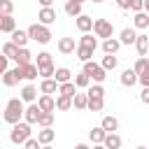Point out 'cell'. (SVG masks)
I'll return each instance as SVG.
<instances>
[{
    "label": "cell",
    "mask_w": 149,
    "mask_h": 149,
    "mask_svg": "<svg viewBox=\"0 0 149 149\" xmlns=\"http://www.w3.org/2000/svg\"><path fill=\"white\" fill-rule=\"evenodd\" d=\"M26 114V107H23V100L21 98H12L9 102H7V107H5V121L7 123H19V119Z\"/></svg>",
    "instance_id": "cell-1"
},
{
    "label": "cell",
    "mask_w": 149,
    "mask_h": 149,
    "mask_svg": "<svg viewBox=\"0 0 149 149\" xmlns=\"http://www.w3.org/2000/svg\"><path fill=\"white\" fill-rule=\"evenodd\" d=\"M9 140L14 142V144H21V142H28L30 140V123L28 121H19V123H14V128H12V133H9Z\"/></svg>",
    "instance_id": "cell-2"
},
{
    "label": "cell",
    "mask_w": 149,
    "mask_h": 149,
    "mask_svg": "<svg viewBox=\"0 0 149 149\" xmlns=\"http://www.w3.org/2000/svg\"><path fill=\"white\" fill-rule=\"evenodd\" d=\"M28 35H30V40H35V42H40V44H47V42L51 40V30H49L47 26H42V23H33V26L28 28Z\"/></svg>",
    "instance_id": "cell-3"
},
{
    "label": "cell",
    "mask_w": 149,
    "mask_h": 149,
    "mask_svg": "<svg viewBox=\"0 0 149 149\" xmlns=\"http://www.w3.org/2000/svg\"><path fill=\"white\" fill-rule=\"evenodd\" d=\"M84 72L95 81V84H100V81H105V77H107V70L102 68V65H98V63H93V61H88V63H84Z\"/></svg>",
    "instance_id": "cell-4"
},
{
    "label": "cell",
    "mask_w": 149,
    "mask_h": 149,
    "mask_svg": "<svg viewBox=\"0 0 149 149\" xmlns=\"http://www.w3.org/2000/svg\"><path fill=\"white\" fill-rule=\"evenodd\" d=\"M93 30H95V35H98V37L109 40V37H112V33H114V26H112V21H107V19H95Z\"/></svg>",
    "instance_id": "cell-5"
},
{
    "label": "cell",
    "mask_w": 149,
    "mask_h": 149,
    "mask_svg": "<svg viewBox=\"0 0 149 149\" xmlns=\"http://www.w3.org/2000/svg\"><path fill=\"white\" fill-rule=\"evenodd\" d=\"M40 116H42V109H40V105H37V102H33V105H28V107H26L23 119H26L28 123H37V121H40Z\"/></svg>",
    "instance_id": "cell-6"
},
{
    "label": "cell",
    "mask_w": 149,
    "mask_h": 149,
    "mask_svg": "<svg viewBox=\"0 0 149 149\" xmlns=\"http://www.w3.org/2000/svg\"><path fill=\"white\" fill-rule=\"evenodd\" d=\"M37 19L42 21V26H49V23H54V21H56V12H54L51 7H42V9H40V14H37Z\"/></svg>",
    "instance_id": "cell-7"
},
{
    "label": "cell",
    "mask_w": 149,
    "mask_h": 149,
    "mask_svg": "<svg viewBox=\"0 0 149 149\" xmlns=\"http://www.w3.org/2000/svg\"><path fill=\"white\" fill-rule=\"evenodd\" d=\"M135 81H140V74H137L133 68H128V70L121 72V84H123V86H133Z\"/></svg>",
    "instance_id": "cell-8"
},
{
    "label": "cell",
    "mask_w": 149,
    "mask_h": 149,
    "mask_svg": "<svg viewBox=\"0 0 149 149\" xmlns=\"http://www.w3.org/2000/svg\"><path fill=\"white\" fill-rule=\"evenodd\" d=\"M40 91H42L44 95H51V93H56V91H61V84H58L56 79H44V81L40 84Z\"/></svg>",
    "instance_id": "cell-9"
},
{
    "label": "cell",
    "mask_w": 149,
    "mask_h": 149,
    "mask_svg": "<svg viewBox=\"0 0 149 149\" xmlns=\"http://www.w3.org/2000/svg\"><path fill=\"white\" fill-rule=\"evenodd\" d=\"M95 26V21L91 19V16H86V14H81V16H77V28L81 30V33H88L91 28Z\"/></svg>",
    "instance_id": "cell-10"
},
{
    "label": "cell",
    "mask_w": 149,
    "mask_h": 149,
    "mask_svg": "<svg viewBox=\"0 0 149 149\" xmlns=\"http://www.w3.org/2000/svg\"><path fill=\"white\" fill-rule=\"evenodd\" d=\"M37 105H40L42 112H54V109H56V100H54L51 95H40Z\"/></svg>",
    "instance_id": "cell-11"
},
{
    "label": "cell",
    "mask_w": 149,
    "mask_h": 149,
    "mask_svg": "<svg viewBox=\"0 0 149 149\" xmlns=\"http://www.w3.org/2000/svg\"><path fill=\"white\" fill-rule=\"evenodd\" d=\"M107 135H109V133H107L102 126H100V128H93V130L88 133V137H91V142H93V144H102Z\"/></svg>",
    "instance_id": "cell-12"
},
{
    "label": "cell",
    "mask_w": 149,
    "mask_h": 149,
    "mask_svg": "<svg viewBox=\"0 0 149 149\" xmlns=\"http://www.w3.org/2000/svg\"><path fill=\"white\" fill-rule=\"evenodd\" d=\"M65 14H70V16H81V2H77V0H68L65 2Z\"/></svg>",
    "instance_id": "cell-13"
},
{
    "label": "cell",
    "mask_w": 149,
    "mask_h": 149,
    "mask_svg": "<svg viewBox=\"0 0 149 149\" xmlns=\"http://www.w3.org/2000/svg\"><path fill=\"white\" fill-rule=\"evenodd\" d=\"M28 40H30L28 30H14V33H12V42H14L16 47H26Z\"/></svg>",
    "instance_id": "cell-14"
},
{
    "label": "cell",
    "mask_w": 149,
    "mask_h": 149,
    "mask_svg": "<svg viewBox=\"0 0 149 149\" xmlns=\"http://www.w3.org/2000/svg\"><path fill=\"white\" fill-rule=\"evenodd\" d=\"M119 47H121V40H114V37H109V40L102 42V51L105 54H112V56L119 51Z\"/></svg>",
    "instance_id": "cell-15"
},
{
    "label": "cell",
    "mask_w": 149,
    "mask_h": 149,
    "mask_svg": "<svg viewBox=\"0 0 149 149\" xmlns=\"http://www.w3.org/2000/svg\"><path fill=\"white\" fill-rule=\"evenodd\" d=\"M137 42V33L133 28H123L121 30V44H135Z\"/></svg>",
    "instance_id": "cell-16"
},
{
    "label": "cell",
    "mask_w": 149,
    "mask_h": 149,
    "mask_svg": "<svg viewBox=\"0 0 149 149\" xmlns=\"http://www.w3.org/2000/svg\"><path fill=\"white\" fill-rule=\"evenodd\" d=\"M58 51H61V54H72V51H74V40H72V37H61Z\"/></svg>",
    "instance_id": "cell-17"
},
{
    "label": "cell",
    "mask_w": 149,
    "mask_h": 149,
    "mask_svg": "<svg viewBox=\"0 0 149 149\" xmlns=\"http://www.w3.org/2000/svg\"><path fill=\"white\" fill-rule=\"evenodd\" d=\"M37 98V88L33 86V84H28V86H23L21 88V100H26V102H33Z\"/></svg>",
    "instance_id": "cell-18"
},
{
    "label": "cell",
    "mask_w": 149,
    "mask_h": 149,
    "mask_svg": "<svg viewBox=\"0 0 149 149\" xmlns=\"http://www.w3.org/2000/svg\"><path fill=\"white\" fill-rule=\"evenodd\" d=\"M0 30L2 33H14L16 30V23L12 16H0Z\"/></svg>",
    "instance_id": "cell-19"
},
{
    "label": "cell",
    "mask_w": 149,
    "mask_h": 149,
    "mask_svg": "<svg viewBox=\"0 0 149 149\" xmlns=\"http://www.w3.org/2000/svg\"><path fill=\"white\" fill-rule=\"evenodd\" d=\"M135 47H137V54H140V58H142V56L147 54V49H149V35H137Z\"/></svg>",
    "instance_id": "cell-20"
},
{
    "label": "cell",
    "mask_w": 149,
    "mask_h": 149,
    "mask_svg": "<svg viewBox=\"0 0 149 149\" xmlns=\"http://www.w3.org/2000/svg\"><path fill=\"white\" fill-rule=\"evenodd\" d=\"M93 51H95V49L79 44V47H77V58H79V61H84V63H88V61H91V56H93Z\"/></svg>",
    "instance_id": "cell-21"
},
{
    "label": "cell",
    "mask_w": 149,
    "mask_h": 149,
    "mask_svg": "<svg viewBox=\"0 0 149 149\" xmlns=\"http://www.w3.org/2000/svg\"><path fill=\"white\" fill-rule=\"evenodd\" d=\"M30 58H33V54H30V51H28L26 47H21L14 61H16V65H28V63H30Z\"/></svg>",
    "instance_id": "cell-22"
},
{
    "label": "cell",
    "mask_w": 149,
    "mask_h": 149,
    "mask_svg": "<svg viewBox=\"0 0 149 149\" xmlns=\"http://www.w3.org/2000/svg\"><path fill=\"white\" fill-rule=\"evenodd\" d=\"M107 149H121V137L116 135V133H109L107 137H105V142H102Z\"/></svg>",
    "instance_id": "cell-23"
},
{
    "label": "cell",
    "mask_w": 149,
    "mask_h": 149,
    "mask_svg": "<svg viewBox=\"0 0 149 149\" xmlns=\"http://www.w3.org/2000/svg\"><path fill=\"white\" fill-rule=\"evenodd\" d=\"M61 95H68V98H74L77 95V84L74 81H68V84H61Z\"/></svg>",
    "instance_id": "cell-24"
},
{
    "label": "cell",
    "mask_w": 149,
    "mask_h": 149,
    "mask_svg": "<svg viewBox=\"0 0 149 149\" xmlns=\"http://www.w3.org/2000/svg\"><path fill=\"white\" fill-rule=\"evenodd\" d=\"M37 74H40V68L37 65H33V63L23 65V79H37Z\"/></svg>",
    "instance_id": "cell-25"
},
{
    "label": "cell",
    "mask_w": 149,
    "mask_h": 149,
    "mask_svg": "<svg viewBox=\"0 0 149 149\" xmlns=\"http://www.w3.org/2000/svg\"><path fill=\"white\" fill-rule=\"evenodd\" d=\"M54 77H56V81H58V84H68V81H70V77H72V72H70L68 68H58Z\"/></svg>",
    "instance_id": "cell-26"
},
{
    "label": "cell",
    "mask_w": 149,
    "mask_h": 149,
    "mask_svg": "<svg viewBox=\"0 0 149 149\" xmlns=\"http://www.w3.org/2000/svg\"><path fill=\"white\" fill-rule=\"evenodd\" d=\"M133 23H135V28H147V26H149V14L137 12V14L133 16Z\"/></svg>",
    "instance_id": "cell-27"
},
{
    "label": "cell",
    "mask_w": 149,
    "mask_h": 149,
    "mask_svg": "<svg viewBox=\"0 0 149 149\" xmlns=\"http://www.w3.org/2000/svg\"><path fill=\"white\" fill-rule=\"evenodd\" d=\"M19 49H21V47H16L14 42H7V44L2 47V54H5L7 58H12V61H14V58H16V54H19Z\"/></svg>",
    "instance_id": "cell-28"
},
{
    "label": "cell",
    "mask_w": 149,
    "mask_h": 149,
    "mask_svg": "<svg viewBox=\"0 0 149 149\" xmlns=\"http://www.w3.org/2000/svg\"><path fill=\"white\" fill-rule=\"evenodd\" d=\"M19 81V74L14 72V70H7V72H2V84L5 86H14Z\"/></svg>",
    "instance_id": "cell-29"
},
{
    "label": "cell",
    "mask_w": 149,
    "mask_h": 149,
    "mask_svg": "<svg viewBox=\"0 0 149 149\" xmlns=\"http://www.w3.org/2000/svg\"><path fill=\"white\" fill-rule=\"evenodd\" d=\"M72 100H74V107L77 109H86L88 107V93H77Z\"/></svg>",
    "instance_id": "cell-30"
},
{
    "label": "cell",
    "mask_w": 149,
    "mask_h": 149,
    "mask_svg": "<svg viewBox=\"0 0 149 149\" xmlns=\"http://www.w3.org/2000/svg\"><path fill=\"white\" fill-rule=\"evenodd\" d=\"M54 135H56V133H54L51 128H42V130L37 133V140H40L42 144H49V142L54 140Z\"/></svg>",
    "instance_id": "cell-31"
},
{
    "label": "cell",
    "mask_w": 149,
    "mask_h": 149,
    "mask_svg": "<svg viewBox=\"0 0 149 149\" xmlns=\"http://www.w3.org/2000/svg\"><path fill=\"white\" fill-rule=\"evenodd\" d=\"M102 128H105L107 133H114V130L119 128V121H116L114 116H105V119H102Z\"/></svg>",
    "instance_id": "cell-32"
},
{
    "label": "cell",
    "mask_w": 149,
    "mask_h": 149,
    "mask_svg": "<svg viewBox=\"0 0 149 149\" xmlns=\"http://www.w3.org/2000/svg\"><path fill=\"white\" fill-rule=\"evenodd\" d=\"M102 105H105V102H102V98L88 95V109H91V112H100V109H102Z\"/></svg>",
    "instance_id": "cell-33"
},
{
    "label": "cell",
    "mask_w": 149,
    "mask_h": 149,
    "mask_svg": "<svg viewBox=\"0 0 149 149\" xmlns=\"http://www.w3.org/2000/svg\"><path fill=\"white\" fill-rule=\"evenodd\" d=\"M42 128H51V123H54V112H42V116H40V121H37Z\"/></svg>",
    "instance_id": "cell-34"
},
{
    "label": "cell",
    "mask_w": 149,
    "mask_h": 149,
    "mask_svg": "<svg viewBox=\"0 0 149 149\" xmlns=\"http://www.w3.org/2000/svg\"><path fill=\"white\" fill-rule=\"evenodd\" d=\"M44 65H54V63H51V54H49V51L37 54V68H44Z\"/></svg>",
    "instance_id": "cell-35"
},
{
    "label": "cell",
    "mask_w": 149,
    "mask_h": 149,
    "mask_svg": "<svg viewBox=\"0 0 149 149\" xmlns=\"http://www.w3.org/2000/svg\"><path fill=\"white\" fill-rule=\"evenodd\" d=\"M56 107H58V109H70V107H72V98L58 95V98H56Z\"/></svg>",
    "instance_id": "cell-36"
},
{
    "label": "cell",
    "mask_w": 149,
    "mask_h": 149,
    "mask_svg": "<svg viewBox=\"0 0 149 149\" xmlns=\"http://www.w3.org/2000/svg\"><path fill=\"white\" fill-rule=\"evenodd\" d=\"M79 44H84V47H91V49H95V47H98V42H95V37H93V35H86V33L81 35V40H79Z\"/></svg>",
    "instance_id": "cell-37"
},
{
    "label": "cell",
    "mask_w": 149,
    "mask_h": 149,
    "mask_svg": "<svg viewBox=\"0 0 149 149\" xmlns=\"http://www.w3.org/2000/svg\"><path fill=\"white\" fill-rule=\"evenodd\" d=\"M102 68H105V70H114V68H116V56L107 54V56L102 58Z\"/></svg>",
    "instance_id": "cell-38"
},
{
    "label": "cell",
    "mask_w": 149,
    "mask_h": 149,
    "mask_svg": "<svg viewBox=\"0 0 149 149\" xmlns=\"http://www.w3.org/2000/svg\"><path fill=\"white\" fill-rule=\"evenodd\" d=\"M12 9H14L12 0H0V12H2V16H12Z\"/></svg>",
    "instance_id": "cell-39"
},
{
    "label": "cell",
    "mask_w": 149,
    "mask_h": 149,
    "mask_svg": "<svg viewBox=\"0 0 149 149\" xmlns=\"http://www.w3.org/2000/svg\"><path fill=\"white\" fill-rule=\"evenodd\" d=\"M74 84H77V86H88V84H91V77H88L86 72H79V74L74 77Z\"/></svg>",
    "instance_id": "cell-40"
},
{
    "label": "cell",
    "mask_w": 149,
    "mask_h": 149,
    "mask_svg": "<svg viewBox=\"0 0 149 149\" xmlns=\"http://www.w3.org/2000/svg\"><path fill=\"white\" fill-rule=\"evenodd\" d=\"M40 74H42L44 79H51V77L56 74V70H54V65H44V68H40Z\"/></svg>",
    "instance_id": "cell-41"
},
{
    "label": "cell",
    "mask_w": 149,
    "mask_h": 149,
    "mask_svg": "<svg viewBox=\"0 0 149 149\" xmlns=\"http://www.w3.org/2000/svg\"><path fill=\"white\" fill-rule=\"evenodd\" d=\"M88 95H95V98H102V95H105V88H102L100 84H93V86L88 88Z\"/></svg>",
    "instance_id": "cell-42"
},
{
    "label": "cell",
    "mask_w": 149,
    "mask_h": 149,
    "mask_svg": "<svg viewBox=\"0 0 149 149\" xmlns=\"http://www.w3.org/2000/svg\"><path fill=\"white\" fill-rule=\"evenodd\" d=\"M147 65H149V61H147V58H137V61H135V65H133V70H135V72L140 74V72H142V70H144Z\"/></svg>",
    "instance_id": "cell-43"
},
{
    "label": "cell",
    "mask_w": 149,
    "mask_h": 149,
    "mask_svg": "<svg viewBox=\"0 0 149 149\" xmlns=\"http://www.w3.org/2000/svg\"><path fill=\"white\" fill-rule=\"evenodd\" d=\"M140 84H142L144 88L149 86V65H147V68H144V70L140 72Z\"/></svg>",
    "instance_id": "cell-44"
},
{
    "label": "cell",
    "mask_w": 149,
    "mask_h": 149,
    "mask_svg": "<svg viewBox=\"0 0 149 149\" xmlns=\"http://www.w3.org/2000/svg\"><path fill=\"white\" fill-rule=\"evenodd\" d=\"M130 9L137 14V12H144V0H133L130 2Z\"/></svg>",
    "instance_id": "cell-45"
},
{
    "label": "cell",
    "mask_w": 149,
    "mask_h": 149,
    "mask_svg": "<svg viewBox=\"0 0 149 149\" xmlns=\"http://www.w3.org/2000/svg\"><path fill=\"white\" fill-rule=\"evenodd\" d=\"M23 144H26V149H42V147H40L42 142H40V140H35V137H30V140H28V142H23Z\"/></svg>",
    "instance_id": "cell-46"
},
{
    "label": "cell",
    "mask_w": 149,
    "mask_h": 149,
    "mask_svg": "<svg viewBox=\"0 0 149 149\" xmlns=\"http://www.w3.org/2000/svg\"><path fill=\"white\" fill-rule=\"evenodd\" d=\"M140 100L149 105V86H147V88H142V93H140Z\"/></svg>",
    "instance_id": "cell-47"
},
{
    "label": "cell",
    "mask_w": 149,
    "mask_h": 149,
    "mask_svg": "<svg viewBox=\"0 0 149 149\" xmlns=\"http://www.w3.org/2000/svg\"><path fill=\"white\" fill-rule=\"evenodd\" d=\"M130 2H133V0H116V5H119L121 9H130Z\"/></svg>",
    "instance_id": "cell-48"
},
{
    "label": "cell",
    "mask_w": 149,
    "mask_h": 149,
    "mask_svg": "<svg viewBox=\"0 0 149 149\" xmlns=\"http://www.w3.org/2000/svg\"><path fill=\"white\" fill-rule=\"evenodd\" d=\"M37 2H40L42 7H51V2H54V0H37Z\"/></svg>",
    "instance_id": "cell-49"
},
{
    "label": "cell",
    "mask_w": 149,
    "mask_h": 149,
    "mask_svg": "<svg viewBox=\"0 0 149 149\" xmlns=\"http://www.w3.org/2000/svg\"><path fill=\"white\" fill-rule=\"evenodd\" d=\"M93 149H107V147H105V144H95Z\"/></svg>",
    "instance_id": "cell-50"
},
{
    "label": "cell",
    "mask_w": 149,
    "mask_h": 149,
    "mask_svg": "<svg viewBox=\"0 0 149 149\" xmlns=\"http://www.w3.org/2000/svg\"><path fill=\"white\" fill-rule=\"evenodd\" d=\"M144 12H149V0H144Z\"/></svg>",
    "instance_id": "cell-51"
},
{
    "label": "cell",
    "mask_w": 149,
    "mask_h": 149,
    "mask_svg": "<svg viewBox=\"0 0 149 149\" xmlns=\"http://www.w3.org/2000/svg\"><path fill=\"white\" fill-rule=\"evenodd\" d=\"M74 149H88V147H86V144H77Z\"/></svg>",
    "instance_id": "cell-52"
},
{
    "label": "cell",
    "mask_w": 149,
    "mask_h": 149,
    "mask_svg": "<svg viewBox=\"0 0 149 149\" xmlns=\"http://www.w3.org/2000/svg\"><path fill=\"white\" fill-rule=\"evenodd\" d=\"M42 149H51V147H49V144H44V147H42Z\"/></svg>",
    "instance_id": "cell-53"
},
{
    "label": "cell",
    "mask_w": 149,
    "mask_h": 149,
    "mask_svg": "<svg viewBox=\"0 0 149 149\" xmlns=\"http://www.w3.org/2000/svg\"><path fill=\"white\" fill-rule=\"evenodd\" d=\"M135 149H147V147H135Z\"/></svg>",
    "instance_id": "cell-54"
},
{
    "label": "cell",
    "mask_w": 149,
    "mask_h": 149,
    "mask_svg": "<svg viewBox=\"0 0 149 149\" xmlns=\"http://www.w3.org/2000/svg\"><path fill=\"white\" fill-rule=\"evenodd\" d=\"M91 2H102V0H91Z\"/></svg>",
    "instance_id": "cell-55"
},
{
    "label": "cell",
    "mask_w": 149,
    "mask_h": 149,
    "mask_svg": "<svg viewBox=\"0 0 149 149\" xmlns=\"http://www.w3.org/2000/svg\"><path fill=\"white\" fill-rule=\"evenodd\" d=\"M77 2H84V0H77Z\"/></svg>",
    "instance_id": "cell-56"
}]
</instances>
